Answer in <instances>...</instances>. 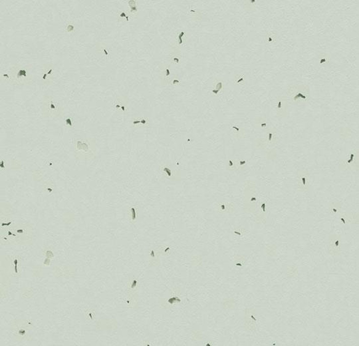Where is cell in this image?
Returning a JSON list of instances; mask_svg holds the SVG:
<instances>
[{"label":"cell","mask_w":359,"mask_h":346,"mask_svg":"<svg viewBox=\"0 0 359 346\" xmlns=\"http://www.w3.org/2000/svg\"><path fill=\"white\" fill-rule=\"evenodd\" d=\"M1 79L14 85H30L33 83L30 67L18 63L11 65L9 73L1 75Z\"/></svg>","instance_id":"6da1fadb"},{"label":"cell","mask_w":359,"mask_h":346,"mask_svg":"<svg viewBox=\"0 0 359 346\" xmlns=\"http://www.w3.org/2000/svg\"><path fill=\"white\" fill-rule=\"evenodd\" d=\"M96 140L93 138L79 139L74 143V155L79 161H90L95 158Z\"/></svg>","instance_id":"7a4b0ae2"},{"label":"cell","mask_w":359,"mask_h":346,"mask_svg":"<svg viewBox=\"0 0 359 346\" xmlns=\"http://www.w3.org/2000/svg\"><path fill=\"white\" fill-rule=\"evenodd\" d=\"M41 113L46 118H59L64 114V108L51 95H44L42 99Z\"/></svg>","instance_id":"3957f363"},{"label":"cell","mask_w":359,"mask_h":346,"mask_svg":"<svg viewBox=\"0 0 359 346\" xmlns=\"http://www.w3.org/2000/svg\"><path fill=\"white\" fill-rule=\"evenodd\" d=\"M340 168L343 171H356L358 168V152L352 150L344 161L340 162Z\"/></svg>","instance_id":"277c9868"},{"label":"cell","mask_w":359,"mask_h":346,"mask_svg":"<svg viewBox=\"0 0 359 346\" xmlns=\"http://www.w3.org/2000/svg\"><path fill=\"white\" fill-rule=\"evenodd\" d=\"M41 82L44 85L49 86L54 83V67L52 63H44L42 65Z\"/></svg>","instance_id":"5b68a950"},{"label":"cell","mask_w":359,"mask_h":346,"mask_svg":"<svg viewBox=\"0 0 359 346\" xmlns=\"http://www.w3.org/2000/svg\"><path fill=\"white\" fill-rule=\"evenodd\" d=\"M341 250L340 236L339 234H330L329 236V252L333 256H339Z\"/></svg>","instance_id":"8992f818"},{"label":"cell","mask_w":359,"mask_h":346,"mask_svg":"<svg viewBox=\"0 0 359 346\" xmlns=\"http://www.w3.org/2000/svg\"><path fill=\"white\" fill-rule=\"evenodd\" d=\"M297 188L299 190L305 192L309 189V175L307 171H299L297 173Z\"/></svg>","instance_id":"52a82bcc"},{"label":"cell","mask_w":359,"mask_h":346,"mask_svg":"<svg viewBox=\"0 0 359 346\" xmlns=\"http://www.w3.org/2000/svg\"><path fill=\"white\" fill-rule=\"evenodd\" d=\"M303 87H295V88H292L294 89L293 91H291V94H289L291 97H292V99L294 101H307L309 98V93L307 91V89L306 88H302Z\"/></svg>","instance_id":"ba28073f"},{"label":"cell","mask_w":359,"mask_h":346,"mask_svg":"<svg viewBox=\"0 0 359 346\" xmlns=\"http://www.w3.org/2000/svg\"><path fill=\"white\" fill-rule=\"evenodd\" d=\"M128 98L126 96H118L117 98L115 109L118 113H124L127 111Z\"/></svg>","instance_id":"9c48e42d"},{"label":"cell","mask_w":359,"mask_h":346,"mask_svg":"<svg viewBox=\"0 0 359 346\" xmlns=\"http://www.w3.org/2000/svg\"><path fill=\"white\" fill-rule=\"evenodd\" d=\"M131 123H132V125L133 127L135 128H144L149 127V118L145 117H139V118H133L131 119Z\"/></svg>","instance_id":"30bf717a"},{"label":"cell","mask_w":359,"mask_h":346,"mask_svg":"<svg viewBox=\"0 0 359 346\" xmlns=\"http://www.w3.org/2000/svg\"><path fill=\"white\" fill-rule=\"evenodd\" d=\"M233 204L230 202H221L218 204V211L220 212H231L233 211Z\"/></svg>","instance_id":"8fae6325"},{"label":"cell","mask_w":359,"mask_h":346,"mask_svg":"<svg viewBox=\"0 0 359 346\" xmlns=\"http://www.w3.org/2000/svg\"><path fill=\"white\" fill-rule=\"evenodd\" d=\"M128 217L131 223L135 222L138 218V209L136 207H130L128 210Z\"/></svg>","instance_id":"7c38bea8"},{"label":"cell","mask_w":359,"mask_h":346,"mask_svg":"<svg viewBox=\"0 0 359 346\" xmlns=\"http://www.w3.org/2000/svg\"><path fill=\"white\" fill-rule=\"evenodd\" d=\"M287 104V102H286L284 99H281L278 101V103H277V114L279 115H281L283 114H284L285 113L286 111V105Z\"/></svg>","instance_id":"4fadbf2b"},{"label":"cell","mask_w":359,"mask_h":346,"mask_svg":"<svg viewBox=\"0 0 359 346\" xmlns=\"http://www.w3.org/2000/svg\"><path fill=\"white\" fill-rule=\"evenodd\" d=\"M96 52H99L102 54H103L105 56L108 57L110 54L109 50L106 47V45L103 43H97L96 45Z\"/></svg>","instance_id":"5bb4252c"},{"label":"cell","mask_w":359,"mask_h":346,"mask_svg":"<svg viewBox=\"0 0 359 346\" xmlns=\"http://www.w3.org/2000/svg\"><path fill=\"white\" fill-rule=\"evenodd\" d=\"M341 209V204L340 202H332L330 205V212L332 214H335L340 212Z\"/></svg>","instance_id":"9a60e30c"},{"label":"cell","mask_w":359,"mask_h":346,"mask_svg":"<svg viewBox=\"0 0 359 346\" xmlns=\"http://www.w3.org/2000/svg\"><path fill=\"white\" fill-rule=\"evenodd\" d=\"M75 24H74V23L73 21H69L67 23V24L65 25V31L67 33H71L75 31Z\"/></svg>","instance_id":"2e32d148"},{"label":"cell","mask_w":359,"mask_h":346,"mask_svg":"<svg viewBox=\"0 0 359 346\" xmlns=\"http://www.w3.org/2000/svg\"><path fill=\"white\" fill-rule=\"evenodd\" d=\"M160 170L164 174H166L168 178H172V175L173 173L172 172V170H171L170 167L168 166H162L160 167Z\"/></svg>","instance_id":"e0dca14e"},{"label":"cell","mask_w":359,"mask_h":346,"mask_svg":"<svg viewBox=\"0 0 359 346\" xmlns=\"http://www.w3.org/2000/svg\"><path fill=\"white\" fill-rule=\"evenodd\" d=\"M128 2V5L131 8V11L130 12L132 13V14H136L138 13V8L137 6H136V1H134V0H130V1Z\"/></svg>","instance_id":"ac0fdd59"},{"label":"cell","mask_w":359,"mask_h":346,"mask_svg":"<svg viewBox=\"0 0 359 346\" xmlns=\"http://www.w3.org/2000/svg\"><path fill=\"white\" fill-rule=\"evenodd\" d=\"M275 140V133H273L271 130V131H269L268 133V140H267V143H268V145H271L272 143H274Z\"/></svg>","instance_id":"d6986e66"},{"label":"cell","mask_w":359,"mask_h":346,"mask_svg":"<svg viewBox=\"0 0 359 346\" xmlns=\"http://www.w3.org/2000/svg\"><path fill=\"white\" fill-rule=\"evenodd\" d=\"M227 168H228L229 170H237L236 161L230 160L228 162V165H227Z\"/></svg>","instance_id":"ffe728a7"},{"label":"cell","mask_w":359,"mask_h":346,"mask_svg":"<svg viewBox=\"0 0 359 346\" xmlns=\"http://www.w3.org/2000/svg\"><path fill=\"white\" fill-rule=\"evenodd\" d=\"M289 270H291V272H287V274L289 276H296L297 275V267H291V268H288Z\"/></svg>","instance_id":"44dd1931"},{"label":"cell","mask_w":359,"mask_h":346,"mask_svg":"<svg viewBox=\"0 0 359 346\" xmlns=\"http://www.w3.org/2000/svg\"><path fill=\"white\" fill-rule=\"evenodd\" d=\"M65 125L68 128H73V121L71 118H65Z\"/></svg>","instance_id":"7402d4cb"},{"label":"cell","mask_w":359,"mask_h":346,"mask_svg":"<svg viewBox=\"0 0 359 346\" xmlns=\"http://www.w3.org/2000/svg\"><path fill=\"white\" fill-rule=\"evenodd\" d=\"M94 316H95V311H87V317H89L90 320H93L94 318Z\"/></svg>","instance_id":"603a6c76"},{"label":"cell","mask_w":359,"mask_h":346,"mask_svg":"<svg viewBox=\"0 0 359 346\" xmlns=\"http://www.w3.org/2000/svg\"><path fill=\"white\" fill-rule=\"evenodd\" d=\"M45 255H46V256L47 258H51L53 257V252L50 250H47L46 252V253H45Z\"/></svg>","instance_id":"cb8c5ba5"},{"label":"cell","mask_w":359,"mask_h":346,"mask_svg":"<svg viewBox=\"0 0 359 346\" xmlns=\"http://www.w3.org/2000/svg\"><path fill=\"white\" fill-rule=\"evenodd\" d=\"M14 264H15V273H18V269H17V265H18V259L15 260Z\"/></svg>","instance_id":"d4e9b609"},{"label":"cell","mask_w":359,"mask_h":346,"mask_svg":"<svg viewBox=\"0 0 359 346\" xmlns=\"http://www.w3.org/2000/svg\"><path fill=\"white\" fill-rule=\"evenodd\" d=\"M46 263H48V264H49V263H50V261H49V258H47L46 260H45V262H44V264H45V265H46Z\"/></svg>","instance_id":"484cf974"}]
</instances>
